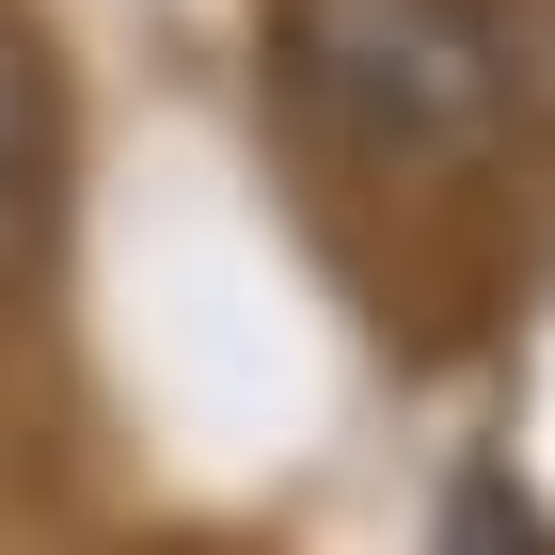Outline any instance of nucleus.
I'll use <instances>...</instances> for the list:
<instances>
[{"mask_svg": "<svg viewBox=\"0 0 555 555\" xmlns=\"http://www.w3.org/2000/svg\"><path fill=\"white\" fill-rule=\"evenodd\" d=\"M286 128L365 191H461L524 128L492 0H286Z\"/></svg>", "mask_w": 555, "mask_h": 555, "instance_id": "f257e3e1", "label": "nucleus"}, {"mask_svg": "<svg viewBox=\"0 0 555 555\" xmlns=\"http://www.w3.org/2000/svg\"><path fill=\"white\" fill-rule=\"evenodd\" d=\"M492 33H508V95H524V128H555V0H492Z\"/></svg>", "mask_w": 555, "mask_h": 555, "instance_id": "7ed1b4c3", "label": "nucleus"}, {"mask_svg": "<svg viewBox=\"0 0 555 555\" xmlns=\"http://www.w3.org/2000/svg\"><path fill=\"white\" fill-rule=\"evenodd\" d=\"M48 207H64V64H48V33L0 0V318H16L33 270H48Z\"/></svg>", "mask_w": 555, "mask_h": 555, "instance_id": "f03ea898", "label": "nucleus"}]
</instances>
